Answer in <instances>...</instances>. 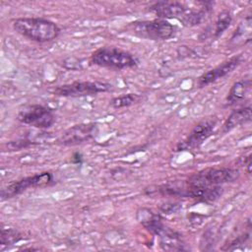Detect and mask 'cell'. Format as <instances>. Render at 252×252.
Wrapping results in <instances>:
<instances>
[{"label":"cell","mask_w":252,"mask_h":252,"mask_svg":"<svg viewBox=\"0 0 252 252\" xmlns=\"http://www.w3.org/2000/svg\"><path fill=\"white\" fill-rule=\"evenodd\" d=\"M112 90V85L106 82L99 81H83L73 82L70 84H64L57 86L53 94L58 96L66 97H78L92 95L99 93H106Z\"/></svg>","instance_id":"6"},{"label":"cell","mask_w":252,"mask_h":252,"mask_svg":"<svg viewBox=\"0 0 252 252\" xmlns=\"http://www.w3.org/2000/svg\"><path fill=\"white\" fill-rule=\"evenodd\" d=\"M250 86H251V82L249 79H241L235 82L231 86L227 94V96H226L227 105H233L243 100L250 90Z\"/></svg>","instance_id":"14"},{"label":"cell","mask_w":252,"mask_h":252,"mask_svg":"<svg viewBox=\"0 0 252 252\" xmlns=\"http://www.w3.org/2000/svg\"><path fill=\"white\" fill-rule=\"evenodd\" d=\"M252 119V109L250 106H245L233 110L226 118L223 124V132H228L237 126L247 124Z\"/></svg>","instance_id":"13"},{"label":"cell","mask_w":252,"mask_h":252,"mask_svg":"<svg viewBox=\"0 0 252 252\" xmlns=\"http://www.w3.org/2000/svg\"><path fill=\"white\" fill-rule=\"evenodd\" d=\"M72 162L81 164L83 162V156H82V154L81 153H75L72 156Z\"/></svg>","instance_id":"19"},{"label":"cell","mask_w":252,"mask_h":252,"mask_svg":"<svg viewBox=\"0 0 252 252\" xmlns=\"http://www.w3.org/2000/svg\"><path fill=\"white\" fill-rule=\"evenodd\" d=\"M91 62L99 67L115 70L135 68L140 63L133 53L116 46H103L96 49L91 56Z\"/></svg>","instance_id":"3"},{"label":"cell","mask_w":252,"mask_h":252,"mask_svg":"<svg viewBox=\"0 0 252 252\" xmlns=\"http://www.w3.org/2000/svg\"><path fill=\"white\" fill-rule=\"evenodd\" d=\"M137 220L146 229L159 237L160 246L163 250L178 251L185 249L180 234L166 226L162 222L161 218L152 210L147 208L139 209L137 211Z\"/></svg>","instance_id":"1"},{"label":"cell","mask_w":252,"mask_h":252,"mask_svg":"<svg viewBox=\"0 0 252 252\" xmlns=\"http://www.w3.org/2000/svg\"><path fill=\"white\" fill-rule=\"evenodd\" d=\"M129 29L135 35L152 40H167L176 32V27L163 19L134 22Z\"/></svg>","instance_id":"5"},{"label":"cell","mask_w":252,"mask_h":252,"mask_svg":"<svg viewBox=\"0 0 252 252\" xmlns=\"http://www.w3.org/2000/svg\"><path fill=\"white\" fill-rule=\"evenodd\" d=\"M21 239H23L22 233L17 229L2 227L1 229V246L2 247L14 245L17 242H19Z\"/></svg>","instance_id":"16"},{"label":"cell","mask_w":252,"mask_h":252,"mask_svg":"<svg viewBox=\"0 0 252 252\" xmlns=\"http://www.w3.org/2000/svg\"><path fill=\"white\" fill-rule=\"evenodd\" d=\"M185 4L177 1H158L150 7V12L158 16V19H180L185 13Z\"/></svg>","instance_id":"12"},{"label":"cell","mask_w":252,"mask_h":252,"mask_svg":"<svg viewBox=\"0 0 252 252\" xmlns=\"http://www.w3.org/2000/svg\"><path fill=\"white\" fill-rule=\"evenodd\" d=\"M217 125L215 118H207L199 122L190 132L188 137L177 145V151L196 149L200 147L214 132Z\"/></svg>","instance_id":"10"},{"label":"cell","mask_w":252,"mask_h":252,"mask_svg":"<svg viewBox=\"0 0 252 252\" xmlns=\"http://www.w3.org/2000/svg\"><path fill=\"white\" fill-rule=\"evenodd\" d=\"M12 25L17 33L39 43L52 41L61 32L57 24L43 18L22 17L15 19Z\"/></svg>","instance_id":"2"},{"label":"cell","mask_w":252,"mask_h":252,"mask_svg":"<svg viewBox=\"0 0 252 252\" xmlns=\"http://www.w3.org/2000/svg\"><path fill=\"white\" fill-rule=\"evenodd\" d=\"M36 144L33 141H29V140H18V141H11L6 144V147L8 151H19L24 148H28L30 146H32Z\"/></svg>","instance_id":"18"},{"label":"cell","mask_w":252,"mask_h":252,"mask_svg":"<svg viewBox=\"0 0 252 252\" xmlns=\"http://www.w3.org/2000/svg\"><path fill=\"white\" fill-rule=\"evenodd\" d=\"M17 119L23 123L35 128H49L55 122L53 110L41 104H30L24 106L18 113Z\"/></svg>","instance_id":"7"},{"label":"cell","mask_w":252,"mask_h":252,"mask_svg":"<svg viewBox=\"0 0 252 252\" xmlns=\"http://www.w3.org/2000/svg\"><path fill=\"white\" fill-rule=\"evenodd\" d=\"M232 22V16L229 11H222L219 14L216 23H215V31L214 35L216 38L220 37L230 26Z\"/></svg>","instance_id":"15"},{"label":"cell","mask_w":252,"mask_h":252,"mask_svg":"<svg viewBox=\"0 0 252 252\" xmlns=\"http://www.w3.org/2000/svg\"><path fill=\"white\" fill-rule=\"evenodd\" d=\"M98 134L96 123H80L65 130L56 143L60 146H77L94 139Z\"/></svg>","instance_id":"9"},{"label":"cell","mask_w":252,"mask_h":252,"mask_svg":"<svg viewBox=\"0 0 252 252\" xmlns=\"http://www.w3.org/2000/svg\"><path fill=\"white\" fill-rule=\"evenodd\" d=\"M53 181V176L50 172L44 171L41 173H36L32 176H28L19 180L12 181L8 183L1 190V199L6 200L13 198L29 188L44 187L51 184Z\"/></svg>","instance_id":"8"},{"label":"cell","mask_w":252,"mask_h":252,"mask_svg":"<svg viewBox=\"0 0 252 252\" xmlns=\"http://www.w3.org/2000/svg\"><path fill=\"white\" fill-rule=\"evenodd\" d=\"M239 170L231 167H210L192 174L186 185L189 187L220 186L235 181L239 177Z\"/></svg>","instance_id":"4"},{"label":"cell","mask_w":252,"mask_h":252,"mask_svg":"<svg viewBox=\"0 0 252 252\" xmlns=\"http://www.w3.org/2000/svg\"><path fill=\"white\" fill-rule=\"evenodd\" d=\"M139 99L137 94H124L113 97L110 100V105L113 108H123L134 104Z\"/></svg>","instance_id":"17"},{"label":"cell","mask_w":252,"mask_h":252,"mask_svg":"<svg viewBox=\"0 0 252 252\" xmlns=\"http://www.w3.org/2000/svg\"><path fill=\"white\" fill-rule=\"evenodd\" d=\"M242 61V55H234L225 61H223L221 64L218 65L217 67L209 70L208 72L201 75L198 79V85L200 88L205 87L209 84L215 83L220 79L224 78L228 74H230Z\"/></svg>","instance_id":"11"}]
</instances>
